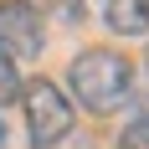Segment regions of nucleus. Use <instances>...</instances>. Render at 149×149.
<instances>
[{
  "label": "nucleus",
  "instance_id": "f257e3e1",
  "mask_svg": "<svg viewBox=\"0 0 149 149\" xmlns=\"http://www.w3.org/2000/svg\"><path fill=\"white\" fill-rule=\"evenodd\" d=\"M67 82H72L77 103L103 118V113H118V108L129 103V93H134V67H129V57L113 52V46H88V52H77Z\"/></svg>",
  "mask_w": 149,
  "mask_h": 149
},
{
  "label": "nucleus",
  "instance_id": "f03ea898",
  "mask_svg": "<svg viewBox=\"0 0 149 149\" xmlns=\"http://www.w3.org/2000/svg\"><path fill=\"white\" fill-rule=\"evenodd\" d=\"M21 113H26V139L36 149L62 144V139L72 134V123H77V108L67 103V93L57 82H46V77L21 82Z\"/></svg>",
  "mask_w": 149,
  "mask_h": 149
},
{
  "label": "nucleus",
  "instance_id": "7ed1b4c3",
  "mask_svg": "<svg viewBox=\"0 0 149 149\" xmlns=\"http://www.w3.org/2000/svg\"><path fill=\"white\" fill-rule=\"evenodd\" d=\"M46 46V21L31 0H0V52L21 67V62H36Z\"/></svg>",
  "mask_w": 149,
  "mask_h": 149
},
{
  "label": "nucleus",
  "instance_id": "20e7f679",
  "mask_svg": "<svg viewBox=\"0 0 149 149\" xmlns=\"http://www.w3.org/2000/svg\"><path fill=\"white\" fill-rule=\"evenodd\" d=\"M93 10L113 36H149V0H93Z\"/></svg>",
  "mask_w": 149,
  "mask_h": 149
},
{
  "label": "nucleus",
  "instance_id": "39448f33",
  "mask_svg": "<svg viewBox=\"0 0 149 149\" xmlns=\"http://www.w3.org/2000/svg\"><path fill=\"white\" fill-rule=\"evenodd\" d=\"M46 15H52V21H62V26H82L88 0H46Z\"/></svg>",
  "mask_w": 149,
  "mask_h": 149
},
{
  "label": "nucleus",
  "instance_id": "423d86ee",
  "mask_svg": "<svg viewBox=\"0 0 149 149\" xmlns=\"http://www.w3.org/2000/svg\"><path fill=\"white\" fill-rule=\"evenodd\" d=\"M15 98H21V67H15L5 52H0V108L15 103Z\"/></svg>",
  "mask_w": 149,
  "mask_h": 149
},
{
  "label": "nucleus",
  "instance_id": "0eeeda50",
  "mask_svg": "<svg viewBox=\"0 0 149 149\" xmlns=\"http://www.w3.org/2000/svg\"><path fill=\"white\" fill-rule=\"evenodd\" d=\"M118 149H149V113H139V118L129 123V129H123Z\"/></svg>",
  "mask_w": 149,
  "mask_h": 149
},
{
  "label": "nucleus",
  "instance_id": "6e6552de",
  "mask_svg": "<svg viewBox=\"0 0 149 149\" xmlns=\"http://www.w3.org/2000/svg\"><path fill=\"white\" fill-rule=\"evenodd\" d=\"M144 77H149V52H144Z\"/></svg>",
  "mask_w": 149,
  "mask_h": 149
},
{
  "label": "nucleus",
  "instance_id": "1a4fd4ad",
  "mask_svg": "<svg viewBox=\"0 0 149 149\" xmlns=\"http://www.w3.org/2000/svg\"><path fill=\"white\" fill-rule=\"evenodd\" d=\"M144 113H149V108H144Z\"/></svg>",
  "mask_w": 149,
  "mask_h": 149
}]
</instances>
